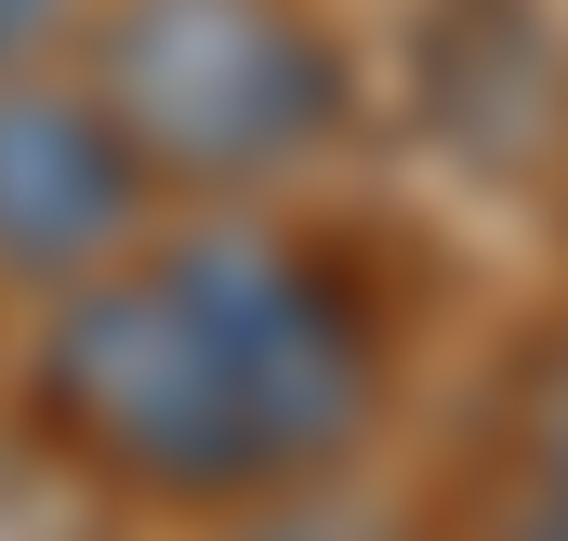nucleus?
<instances>
[{"label": "nucleus", "instance_id": "3", "mask_svg": "<svg viewBox=\"0 0 568 541\" xmlns=\"http://www.w3.org/2000/svg\"><path fill=\"white\" fill-rule=\"evenodd\" d=\"M159 212L172 198L145 185L120 120L80 93V67H0V304L120 265Z\"/></svg>", "mask_w": 568, "mask_h": 541}, {"label": "nucleus", "instance_id": "6", "mask_svg": "<svg viewBox=\"0 0 568 541\" xmlns=\"http://www.w3.org/2000/svg\"><path fill=\"white\" fill-rule=\"evenodd\" d=\"M556 397H568V317H556Z\"/></svg>", "mask_w": 568, "mask_h": 541}, {"label": "nucleus", "instance_id": "4", "mask_svg": "<svg viewBox=\"0 0 568 541\" xmlns=\"http://www.w3.org/2000/svg\"><path fill=\"white\" fill-rule=\"evenodd\" d=\"M463 541H568V489H542V476H503V502H489Z\"/></svg>", "mask_w": 568, "mask_h": 541}, {"label": "nucleus", "instance_id": "5", "mask_svg": "<svg viewBox=\"0 0 568 541\" xmlns=\"http://www.w3.org/2000/svg\"><path fill=\"white\" fill-rule=\"evenodd\" d=\"M67 13H80V0H0V67H40V53L67 40Z\"/></svg>", "mask_w": 568, "mask_h": 541}, {"label": "nucleus", "instance_id": "2", "mask_svg": "<svg viewBox=\"0 0 568 541\" xmlns=\"http://www.w3.org/2000/svg\"><path fill=\"white\" fill-rule=\"evenodd\" d=\"M67 67L172 212L291 198L357 133V40L317 0H80Z\"/></svg>", "mask_w": 568, "mask_h": 541}, {"label": "nucleus", "instance_id": "1", "mask_svg": "<svg viewBox=\"0 0 568 541\" xmlns=\"http://www.w3.org/2000/svg\"><path fill=\"white\" fill-rule=\"evenodd\" d=\"M397 317L371 265L278 198L159 212L120 265L27 304L13 422L53 476L159 529H252L371 462Z\"/></svg>", "mask_w": 568, "mask_h": 541}]
</instances>
